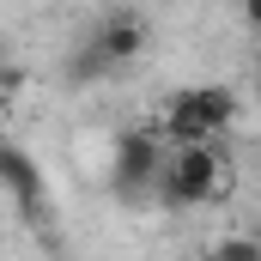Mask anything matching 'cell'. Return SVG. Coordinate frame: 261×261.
<instances>
[{"label":"cell","mask_w":261,"mask_h":261,"mask_svg":"<svg viewBox=\"0 0 261 261\" xmlns=\"http://www.w3.org/2000/svg\"><path fill=\"white\" fill-rule=\"evenodd\" d=\"M219 195H225V158H219V146H176L170 164H164L158 200L164 206H206Z\"/></svg>","instance_id":"1"},{"label":"cell","mask_w":261,"mask_h":261,"mask_svg":"<svg viewBox=\"0 0 261 261\" xmlns=\"http://www.w3.org/2000/svg\"><path fill=\"white\" fill-rule=\"evenodd\" d=\"M164 164H170V158H164L158 134H146V128L116 134V146H110V182H116V195H122V200H146V195H158Z\"/></svg>","instance_id":"2"},{"label":"cell","mask_w":261,"mask_h":261,"mask_svg":"<svg viewBox=\"0 0 261 261\" xmlns=\"http://www.w3.org/2000/svg\"><path fill=\"white\" fill-rule=\"evenodd\" d=\"M0 170H6V195L24 213V225L49 231V225H55V206H49V182H43V170L31 164V152H24V146H0Z\"/></svg>","instance_id":"3"},{"label":"cell","mask_w":261,"mask_h":261,"mask_svg":"<svg viewBox=\"0 0 261 261\" xmlns=\"http://www.w3.org/2000/svg\"><path fill=\"white\" fill-rule=\"evenodd\" d=\"M91 49H97L110 67L140 61V55H146V18H140V12H128V6L103 12V18H97V31H91Z\"/></svg>","instance_id":"4"},{"label":"cell","mask_w":261,"mask_h":261,"mask_svg":"<svg viewBox=\"0 0 261 261\" xmlns=\"http://www.w3.org/2000/svg\"><path fill=\"white\" fill-rule=\"evenodd\" d=\"M164 134H170V152H176V146H213V140H219L213 122H206V110H200V97H195V85L164 103Z\"/></svg>","instance_id":"5"},{"label":"cell","mask_w":261,"mask_h":261,"mask_svg":"<svg viewBox=\"0 0 261 261\" xmlns=\"http://www.w3.org/2000/svg\"><path fill=\"white\" fill-rule=\"evenodd\" d=\"M200 110H206V122H213V134H225L231 122H237V91L231 85H195Z\"/></svg>","instance_id":"6"},{"label":"cell","mask_w":261,"mask_h":261,"mask_svg":"<svg viewBox=\"0 0 261 261\" xmlns=\"http://www.w3.org/2000/svg\"><path fill=\"white\" fill-rule=\"evenodd\" d=\"M206 261H261V237L231 231V237H219V243H213V255H206Z\"/></svg>","instance_id":"7"},{"label":"cell","mask_w":261,"mask_h":261,"mask_svg":"<svg viewBox=\"0 0 261 261\" xmlns=\"http://www.w3.org/2000/svg\"><path fill=\"white\" fill-rule=\"evenodd\" d=\"M103 73H110V61L91 49V37H85V43L67 55V79H79V85H85V79H103Z\"/></svg>","instance_id":"8"},{"label":"cell","mask_w":261,"mask_h":261,"mask_svg":"<svg viewBox=\"0 0 261 261\" xmlns=\"http://www.w3.org/2000/svg\"><path fill=\"white\" fill-rule=\"evenodd\" d=\"M243 24H249V31L261 37V0H255V6H243Z\"/></svg>","instance_id":"9"}]
</instances>
